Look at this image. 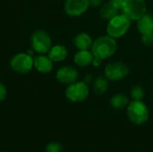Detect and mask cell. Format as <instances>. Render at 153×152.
I'll list each match as a JSON object with an SVG mask.
<instances>
[{
	"label": "cell",
	"mask_w": 153,
	"mask_h": 152,
	"mask_svg": "<svg viewBox=\"0 0 153 152\" xmlns=\"http://www.w3.org/2000/svg\"><path fill=\"white\" fill-rule=\"evenodd\" d=\"M90 7L89 0H65L64 10L70 17H79L85 13Z\"/></svg>",
	"instance_id": "obj_9"
},
{
	"label": "cell",
	"mask_w": 153,
	"mask_h": 152,
	"mask_svg": "<svg viewBox=\"0 0 153 152\" xmlns=\"http://www.w3.org/2000/svg\"><path fill=\"white\" fill-rule=\"evenodd\" d=\"M119 9L115 7L110 1L105 3L100 9V17L104 21H109L120 13Z\"/></svg>",
	"instance_id": "obj_16"
},
{
	"label": "cell",
	"mask_w": 153,
	"mask_h": 152,
	"mask_svg": "<svg viewBox=\"0 0 153 152\" xmlns=\"http://www.w3.org/2000/svg\"><path fill=\"white\" fill-rule=\"evenodd\" d=\"M89 2H90V6L98 7L102 4L103 0H89Z\"/></svg>",
	"instance_id": "obj_24"
},
{
	"label": "cell",
	"mask_w": 153,
	"mask_h": 152,
	"mask_svg": "<svg viewBox=\"0 0 153 152\" xmlns=\"http://www.w3.org/2000/svg\"><path fill=\"white\" fill-rule=\"evenodd\" d=\"M152 98H153V93H152Z\"/></svg>",
	"instance_id": "obj_28"
},
{
	"label": "cell",
	"mask_w": 153,
	"mask_h": 152,
	"mask_svg": "<svg viewBox=\"0 0 153 152\" xmlns=\"http://www.w3.org/2000/svg\"><path fill=\"white\" fill-rule=\"evenodd\" d=\"M131 27V20L123 13L117 14L108 21L107 33L114 39H120L125 36Z\"/></svg>",
	"instance_id": "obj_2"
},
{
	"label": "cell",
	"mask_w": 153,
	"mask_h": 152,
	"mask_svg": "<svg viewBox=\"0 0 153 152\" xmlns=\"http://www.w3.org/2000/svg\"><path fill=\"white\" fill-rule=\"evenodd\" d=\"M65 94L66 99L73 103L82 102L89 97V85L84 81H76L67 86Z\"/></svg>",
	"instance_id": "obj_5"
},
{
	"label": "cell",
	"mask_w": 153,
	"mask_h": 152,
	"mask_svg": "<svg viewBox=\"0 0 153 152\" xmlns=\"http://www.w3.org/2000/svg\"><path fill=\"white\" fill-rule=\"evenodd\" d=\"M102 59H100V58H99V57H96V56H94L93 57V60H92V63H91V65H93V66H95V67H99L101 64H102Z\"/></svg>",
	"instance_id": "obj_25"
},
{
	"label": "cell",
	"mask_w": 153,
	"mask_h": 152,
	"mask_svg": "<svg viewBox=\"0 0 153 152\" xmlns=\"http://www.w3.org/2000/svg\"><path fill=\"white\" fill-rule=\"evenodd\" d=\"M137 30L141 35L153 33L152 13H146L137 21Z\"/></svg>",
	"instance_id": "obj_13"
},
{
	"label": "cell",
	"mask_w": 153,
	"mask_h": 152,
	"mask_svg": "<svg viewBox=\"0 0 153 152\" xmlns=\"http://www.w3.org/2000/svg\"><path fill=\"white\" fill-rule=\"evenodd\" d=\"M33 60L35 70L42 74L49 73L54 69V62L49 58L48 56L38 54L33 57Z\"/></svg>",
	"instance_id": "obj_11"
},
{
	"label": "cell",
	"mask_w": 153,
	"mask_h": 152,
	"mask_svg": "<svg viewBox=\"0 0 153 152\" xmlns=\"http://www.w3.org/2000/svg\"><path fill=\"white\" fill-rule=\"evenodd\" d=\"M0 152H6V151H0Z\"/></svg>",
	"instance_id": "obj_27"
},
{
	"label": "cell",
	"mask_w": 153,
	"mask_h": 152,
	"mask_svg": "<svg viewBox=\"0 0 153 152\" xmlns=\"http://www.w3.org/2000/svg\"><path fill=\"white\" fill-rule=\"evenodd\" d=\"M78 78L79 73L77 69L72 65L62 66L56 73V79L57 82L65 85H69L75 82L78 81Z\"/></svg>",
	"instance_id": "obj_10"
},
{
	"label": "cell",
	"mask_w": 153,
	"mask_h": 152,
	"mask_svg": "<svg viewBox=\"0 0 153 152\" xmlns=\"http://www.w3.org/2000/svg\"><path fill=\"white\" fill-rule=\"evenodd\" d=\"M149 109L143 100H133L127 106V116L129 120L137 125L145 124L149 119Z\"/></svg>",
	"instance_id": "obj_3"
},
{
	"label": "cell",
	"mask_w": 153,
	"mask_h": 152,
	"mask_svg": "<svg viewBox=\"0 0 153 152\" xmlns=\"http://www.w3.org/2000/svg\"><path fill=\"white\" fill-rule=\"evenodd\" d=\"M151 1H153V0H151Z\"/></svg>",
	"instance_id": "obj_29"
},
{
	"label": "cell",
	"mask_w": 153,
	"mask_h": 152,
	"mask_svg": "<svg viewBox=\"0 0 153 152\" xmlns=\"http://www.w3.org/2000/svg\"><path fill=\"white\" fill-rule=\"evenodd\" d=\"M48 56L54 63H60L65 61L68 56V50L64 45H53L48 51Z\"/></svg>",
	"instance_id": "obj_12"
},
{
	"label": "cell",
	"mask_w": 153,
	"mask_h": 152,
	"mask_svg": "<svg viewBox=\"0 0 153 152\" xmlns=\"http://www.w3.org/2000/svg\"><path fill=\"white\" fill-rule=\"evenodd\" d=\"M93 40L90 34L86 32H80L74 38V44L78 50L91 49Z\"/></svg>",
	"instance_id": "obj_15"
},
{
	"label": "cell",
	"mask_w": 153,
	"mask_h": 152,
	"mask_svg": "<svg viewBox=\"0 0 153 152\" xmlns=\"http://www.w3.org/2000/svg\"><path fill=\"white\" fill-rule=\"evenodd\" d=\"M30 43L35 53L43 55L48 54L53 46L50 35L44 30H35L30 37Z\"/></svg>",
	"instance_id": "obj_6"
},
{
	"label": "cell",
	"mask_w": 153,
	"mask_h": 152,
	"mask_svg": "<svg viewBox=\"0 0 153 152\" xmlns=\"http://www.w3.org/2000/svg\"><path fill=\"white\" fill-rule=\"evenodd\" d=\"M33 56L28 52H21L12 56L10 60V67L13 71L20 74H26L34 68Z\"/></svg>",
	"instance_id": "obj_4"
},
{
	"label": "cell",
	"mask_w": 153,
	"mask_h": 152,
	"mask_svg": "<svg viewBox=\"0 0 153 152\" xmlns=\"http://www.w3.org/2000/svg\"><path fill=\"white\" fill-rule=\"evenodd\" d=\"M130 96L133 100H143L145 97V90L142 85H134L131 89Z\"/></svg>",
	"instance_id": "obj_19"
},
{
	"label": "cell",
	"mask_w": 153,
	"mask_h": 152,
	"mask_svg": "<svg viewBox=\"0 0 153 152\" xmlns=\"http://www.w3.org/2000/svg\"><path fill=\"white\" fill-rule=\"evenodd\" d=\"M129 66L121 61H113L108 63L104 69V76L109 82H118L129 74Z\"/></svg>",
	"instance_id": "obj_7"
},
{
	"label": "cell",
	"mask_w": 153,
	"mask_h": 152,
	"mask_svg": "<svg viewBox=\"0 0 153 152\" xmlns=\"http://www.w3.org/2000/svg\"><path fill=\"white\" fill-rule=\"evenodd\" d=\"M129 103L130 101H129L128 97L122 93L115 94L110 99V106L114 109H117V110H121V109L127 108Z\"/></svg>",
	"instance_id": "obj_17"
},
{
	"label": "cell",
	"mask_w": 153,
	"mask_h": 152,
	"mask_svg": "<svg viewBox=\"0 0 153 152\" xmlns=\"http://www.w3.org/2000/svg\"><path fill=\"white\" fill-rule=\"evenodd\" d=\"M147 4L145 0H126L122 6V13L131 21H138L146 13Z\"/></svg>",
	"instance_id": "obj_8"
},
{
	"label": "cell",
	"mask_w": 153,
	"mask_h": 152,
	"mask_svg": "<svg viewBox=\"0 0 153 152\" xmlns=\"http://www.w3.org/2000/svg\"><path fill=\"white\" fill-rule=\"evenodd\" d=\"M109 1L112 3V4L115 7H117V9L121 10L122 9V6H123V4H124V3H125L126 0H109Z\"/></svg>",
	"instance_id": "obj_23"
},
{
	"label": "cell",
	"mask_w": 153,
	"mask_h": 152,
	"mask_svg": "<svg viewBox=\"0 0 153 152\" xmlns=\"http://www.w3.org/2000/svg\"><path fill=\"white\" fill-rule=\"evenodd\" d=\"M93 54L90 49L78 50L74 56V62L76 65L80 67H86L91 65L93 60Z\"/></svg>",
	"instance_id": "obj_14"
},
{
	"label": "cell",
	"mask_w": 153,
	"mask_h": 152,
	"mask_svg": "<svg viewBox=\"0 0 153 152\" xmlns=\"http://www.w3.org/2000/svg\"><path fill=\"white\" fill-rule=\"evenodd\" d=\"M46 152H63V147L58 142H49L46 146Z\"/></svg>",
	"instance_id": "obj_20"
},
{
	"label": "cell",
	"mask_w": 153,
	"mask_h": 152,
	"mask_svg": "<svg viewBox=\"0 0 153 152\" xmlns=\"http://www.w3.org/2000/svg\"><path fill=\"white\" fill-rule=\"evenodd\" d=\"M7 97V89L5 85L0 82V102H3Z\"/></svg>",
	"instance_id": "obj_22"
},
{
	"label": "cell",
	"mask_w": 153,
	"mask_h": 152,
	"mask_svg": "<svg viewBox=\"0 0 153 152\" xmlns=\"http://www.w3.org/2000/svg\"><path fill=\"white\" fill-rule=\"evenodd\" d=\"M117 50V43L116 39L109 35H103L93 40L91 51L94 56L102 60L108 59L115 55Z\"/></svg>",
	"instance_id": "obj_1"
},
{
	"label": "cell",
	"mask_w": 153,
	"mask_h": 152,
	"mask_svg": "<svg viewBox=\"0 0 153 152\" xmlns=\"http://www.w3.org/2000/svg\"><path fill=\"white\" fill-rule=\"evenodd\" d=\"M92 80H94V79L92 78V76H91V75H87V76L85 77V79H84V82L88 84V83L91 82V81H92Z\"/></svg>",
	"instance_id": "obj_26"
},
{
	"label": "cell",
	"mask_w": 153,
	"mask_h": 152,
	"mask_svg": "<svg viewBox=\"0 0 153 152\" xmlns=\"http://www.w3.org/2000/svg\"><path fill=\"white\" fill-rule=\"evenodd\" d=\"M109 86V81L105 76H99L94 79L93 90L97 95H103L107 92Z\"/></svg>",
	"instance_id": "obj_18"
},
{
	"label": "cell",
	"mask_w": 153,
	"mask_h": 152,
	"mask_svg": "<svg viewBox=\"0 0 153 152\" xmlns=\"http://www.w3.org/2000/svg\"><path fill=\"white\" fill-rule=\"evenodd\" d=\"M141 40L145 47H152L153 46V33L142 35Z\"/></svg>",
	"instance_id": "obj_21"
}]
</instances>
